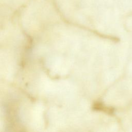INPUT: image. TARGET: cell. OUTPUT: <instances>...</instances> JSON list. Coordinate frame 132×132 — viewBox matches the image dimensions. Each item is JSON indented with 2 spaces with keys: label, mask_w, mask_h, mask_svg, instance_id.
<instances>
[]
</instances>
